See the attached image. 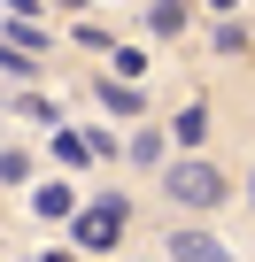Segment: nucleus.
Masks as SVG:
<instances>
[{"instance_id":"7","label":"nucleus","mask_w":255,"mask_h":262,"mask_svg":"<svg viewBox=\"0 0 255 262\" xmlns=\"http://www.w3.org/2000/svg\"><path fill=\"white\" fill-rule=\"evenodd\" d=\"M54 162H85V139H77V131H54Z\"/></svg>"},{"instance_id":"2","label":"nucleus","mask_w":255,"mask_h":262,"mask_svg":"<svg viewBox=\"0 0 255 262\" xmlns=\"http://www.w3.org/2000/svg\"><path fill=\"white\" fill-rule=\"evenodd\" d=\"M77 239H85L93 254H101V247H116V239H124V201H93V208L77 216Z\"/></svg>"},{"instance_id":"5","label":"nucleus","mask_w":255,"mask_h":262,"mask_svg":"<svg viewBox=\"0 0 255 262\" xmlns=\"http://www.w3.org/2000/svg\"><path fill=\"white\" fill-rule=\"evenodd\" d=\"M31 208H39V216H70V208H77V193H70V185H39V193H31Z\"/></svg>"},{"instance_id":"1","label":"nucleus","mask_w":255,"mask_h":262,"mask_svg":"<svg viewBox=\"0 0 255 262\" xmlns=\"http://www.w3.org/2000/svg\"><path fill=\"white\" fill-rule=\"evenodd\" d=\"M163 193H170L178 208H217V201H224V178H217L209 162H170V170H163Z\"/></svg>"},{"instance_id":"8","label":"nucleus","mask_w":255,"mask_h":262,"mask_svg":"<svg viewBox=\"0 0 255 262\" xmlns=\"http://www.w3.org/2000/svg\"><path fill=\"white\" fill-rule=\"evenodd\" d=\"M24 170H31V162H24L16 147H0V178H8V185H24Z\"/></svg>"},{"instance_id":"4","label":"nucleus","mask_w":255,"mask_h":262,"mask_svg":"<svg viewBox=\"0 0 255 262\" xmlns=\"http://www.w3.org/2000/svg\"><path fill=\"white\" fill-rule=\"evenodd\" d=\"M201 123H209V116H201V100H186V108H178V123H170V131H178V147H201V139H209Z\"/></svg>"},{"instance_id":"6","label":"nucleus","mask_w":255,"mask_h":262,"mask_svg":"<svg viewBox=\"0 0 255 262\" xmlns=\"http://www.w3.org/2000/svg\"><path fill=\"white\" fill-rule=\"evenodd\" d=\"M147 31H186V8H178V0H155V8H147Z\"/></svg>"},{"instance_id":"10","label":"nucleus","mask_w":255,"mask_h":262,"mask_svg":"<svg viewBox=\"0 0 255 262\" xmlns=\"http://www.w3.org/2000/svg\"><path fill=\"white\" fill-rule=\"evenodd\" d=\"M247 201H255V178H247Z\"/></svg>"},{"instance_id":"9","label":"nucleus","mask_w":255,"mask_h":262,"mask_svg":"<svg viewBox=\"0 0 255 262\" xmlns=\"http://www.w3.org/2000/svg\"><path fill=\"white\" fill-rule=\"evenodd\" d=\"M0 70H8V77H31V62H24V47H0Z\"/></svg>"},{"instance_id":"3","label":"nucleus","mask_w":255,"mask_h":262,"mask_svg":"<svg viewBox=\"0 0 255 262\" xmlns=\"http://www.w3.org/2000/svg\"><path fill=\"white\" fill-rule=\"evenodd\" d=\"M170 262H232L209 231H170Z\"/></svg>"}]
</instances>
